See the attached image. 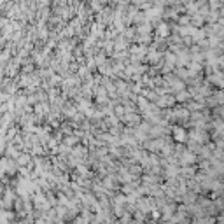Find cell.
Wrapping results in <instances>:
<instances>
[{
	"label": "cell",
	"instance_id": "obj_2",
	"mask_svg": "<svg viewBox=\"0 0 224 224\" xmlns=\"http://www.w3.org/2000/svg\"><path fill=\"white\" fill-rule=\"evenodd\" d=\"M158 33H159V35H168V33H170V30L166 28V25H161V26H159V30H158Z\"/></svg>",
	"mask_w": 224,
	"mask_h": 224
},
{
	"label": "cell",
	"instance_id": "obj_1",
	"mask_svg": "<svg viewBox=\"0 0 224 224\" xmlns=\"http://www.w3.org/2000/svg\"><path fill=\"white\" fill-rule=\"evenodd\" d=\"M186 131L182 130V128H177V130H175V140H177V142H186Z\"/></svg>",
	"mask_w": 224,
	"mask_h": 224
}]
</instances>
